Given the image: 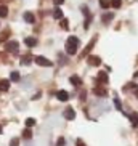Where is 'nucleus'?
<instances>
[{
	"instance_id": "f257e3e1",
	"label": "nucleus",
	"mask_w": 138,
	"mask_h": 146,
	"mask_svg": "<svg viewBox=\"0 0 138 146\" xmlns=\"http://www.w3.org/2000/svg\"><path fill=\"white\" fill-rule=\"evenodd\" d=\"M77 48H79V39L76 35L69 37L68 42H66V53L68 55H76L77 53Z\"/></svg>"
},
{
	"instance_id": "f03ea898",
	"label": "nucleus",
	"mask_w": 138,
	"mask_h": 146,
	"mask_svg": "<svg viewBox=\"0 0 138 146\" xmlns=\"http://www.w3.org/2000/svg\"><path fill=\"white\" fill-rule=\"evenodd\" d=\"M18 48H19V43L16 40H10V42L5 43V50L10 53H18Z\"/></svg>"
},
{
	"instance_id": "7ed1b4c3",
	"label": "nucleus",
	"mask_w": 138,
	"mask_h": 146,
	"mask_svg": "<svg viewBox=\"0 0 138 146\" xmlns=\"http://www.w3.org/2000/svg\"><path fill=\"white\" fill-rule=\"evenodd\" d=\"M35 63L39 66H43V68H52L53 63L50 60H47L45 56H35Z\"/></svg>"
},
{
	"instance_id": "20e7f679",
	"label": "nucleus",
	"mask_w": 138,
	"mask_h": 146,
	"mask_svg": "<svg viewBox=\"0 0 138 146\" xmlns=\"http://www.w3.org/2000/svg\"><path fill=\"white\" fill-rule=\"evenodd\" d=\"M87 61H88V64L90 66H100L101 64V60H100L98 56H95V55H90L88 58H87Z\"/></svg>"
},
{
	"instance_id": "39448f33",
	"label": "nucleus",
	"mask_w": 138,
	"mask_h": 146,
	"mask_svg": "<svg viewBox=\"0 0 138 146\" xmlns=\"http://www.w3.org/2000/svg\"><path fill=\"white\" fill-rule=\"evenodd\" d=\"M64 117L68 120H74V119H76V112H74L72 108H66V109H64Z\"/></svg>"
},
{
	"instance_id": "423d86ee",
	"label": "nucleus",
	"mask_w": 138,
	"mask_h": 146,
	"mask_svg": "<svg viewBox=\"0 0 138 146\" xmlns=\"http://www.w3.org/2000/svg\"><path fill=\"white\" fill-rule=\"evenodd\" d=\"M56 98L60 100V101H68L69 98V93L64 90H60V92H56Z\"/></svg>"
},
{
	"instance_id": "0eeeda50",
	"label": "nucleus",
	"mask_w": 138,
	"mask_h": 146,
	"mask_svg": "<svg viewBox=\"0 0 138 146\" xmlns=\"http://www.w3.org/2000/svg\"><path fill=\"white\" fill-rule=\"evenodd\" d=\"M8 88H10V80L2 79L0 80V92H8Z\"/></svg>"
},
{
	"instance_id": "6e6552de",
	"label": "nucleus",
	"mask_w": 138,
	"mask_h": 146,
	"mask_svg": "<svg viewBox=\"0 0 138 146\" xmlns=\"http://www.w3.org/2000/svg\"><path fill=\"white\" fill-rule=\"evenodd\" d=\"M98 84H108V74L104 72V71H101V72L98 74Z\"/></svg>"
},
{
	"instance_id": "1a4fd4ad",
	"label": "nucleus",
	"mask_w": 138,
	"mask_h": 146,
	"mask_svg": "<svg viewBox=\"0 0 138 146\" xmlns=\"http://www.w3.org/2000/svg\"><path fill=\"white\" fill-rule=\"evenodd\" d=\"M69 82H71V84H72V85H76V87L82 85V79L79 77V76H72V77L69 79Z\"/></svg>"
},
{
	"instance_id": "9d476101",
	"label": "nucleus",
	"mask_w": 138,
	"mask_h": 146,
	"mask_svg": "<svg viewBox=\"0 0 138 146\" xmlns=\"http://www.w3.org/2000/svg\"><path fill=\"white\" fill-rule=\"evenodd\" d=\"M24 21H26V23H29V24H32V23L35 21L34 15L31 13V11H26V13H24Z\"/></svg>"
},
{
	"instance_id": "9b49d317",
	"label": "nucleus",
	"mask_w": 138,
	"mask_h": 146,
	"mask_svg": "<svg viewBox=\"0 0 138 146\" xmlns=\"http://www.w3.org/2000/svg\"><path fill=\"white\" fill-rule=\"evenodd\" d=\"M24 43H26L27 47H35V45H37V39H35V37H27V39L24 40Z\"/></svg>"
},
{
	"instance_id": "f8f14e48",
	"label": "nucleus",
	"mask_w": 138,
	"mask_h": 146,
	"mask_svg": "<svg viewBox=\"0 0 138 146\" xmlns=\"http://www.w3.org/2000/svg\"><path fill=\"white\" fill-rule=\"evenodd\" d=\"M19 79H21V74L18 72V71H13V72L10 74V80H13V82H19Z\"/></svg>"
},
{
	"instance_id": "ddd939ff",
	"label": "nucleus",
	"mask_w": 138,
	"mask_h": 146,
	"mask_svg": "<svg viewBox=\"0 0 138 146\" xmlns=\"http://www.w3.org/2000/svg\"><path fill=\"white\" fill-rule=\"evenodd\" d=\"M31 61H32L31 55H24V56L21 58V64H23V66H27V64H31Z\"/></svg>"
},
{
	"instance_id": "4468645a",
	"label": "nucleus",
	"mask_w": 138,
	"mask_h": 146,
	"mask_svg": "<svg viewBox=\"0 0 138 146\" xmlns=\"http://www.w3.org/2000/svg\"><path fill=\"white\" fill-rule=\"evenodd\" d=\"M109 5L114 8H121L122 7V0H109Z\"/></svg>"
},
{
	"instance_id": "2eb2a0df",
	"label": "nucleus",
	"mask_w": 138,
	"mask_h": 146,
	"mask_svg": "<svg viewBox=\"0 0 138 146\" xmlns=\"http://www.w3.org/2000/svg\"><path fill=\"white\" fill-rule=\"evenodd\" d=\"M53 18H55V19H61V18H63V11H61L58 7H56L55 11H53Z\"/></svg>"
},
{
	"instance_id": "dca6fc26",
	"label": "nucleus",
	"mask_w": 138,
	"mask_h": 146,
	"mask_svg": "<svg viewBox=\"0 0 138 146\" xmlns=\"http://www.w3.org/2000/svg\"><path fill=\"white\" fill-rule=\"evenodd\" d=\"M93 45H95V39H92V42L88 43V45H87V48L84 50V53H82V55H84V56H87V55H88V52L92 50V47H93Z\"/></svg>"
},
{
	"instance_id": "f3484780",
	"label": "nucleus",
	"mask_w": 138,
	"mask_h": 146,
	"mask_svg": "<svg viewBox=\"0 0 138 146\" xmlns=\"http://www.w3.org/2000/svg\"><path fill=\"white\" fill-rule=\"evenodd\" d=\"M130 120H132L133 127H138V112H133V114L130 116Z\"/></svg>"
},
{
	"instance_id": "a211bd4d",
	"label": "nucleus",
	"mask_w": 138,
	"mask_h": 146,
	"mask_svg": "<svg viewBox=\"0 0 138 146\" xmlns=\"http://www.w3.org/2000/svg\"><path fill=\"white\" fill-rule=\"evenodd\" d=\"M112 18H114V15H112V13H104L103 15V23H111Z\"/></svg>"
},
{
	"instance_id": "6ab92c4d",
	"label": "nucleus",
	"mask_w": 138,
	"mask_h": 146,
	"mask_svg": "<svg viewBox=\"0 0 138 146\" xmlns=\"http://www.w3.org/2000/svg\"><path fill=\"white\" fill-rule=\"evenodd\" d=\"M7 15H8V8L5 5H0V18H5Z\"/></svg>"
},
{
	"instance_id": "aec40b11",
	"label": "nucleus",
	"mask_w": 138,
	"mask_h": 146,
	"mask_svg": "<svg viewBox=\"0 0 138 146\" xmlns=\"http://www.w3.org/2000/svg\"><path fill=\"white\" fill-rule=\"evenodd\" d=\"M23 138H24V140H31V138H32V132H31L29 129L24 130V132H23Z\"/></svg>"
},
{
	"instance_id": "412c9836",
	"label": "nucleus",
	"mask_w": 138,
	"mask_h": 146,
	"mask_svg": "<svg viewBox=\"0 0 138 146\" xmlns=\"http://www.w3.org/2000/svg\"><path fill=\"white\" fill-rule=\"evenodd\" d=\"M100 7H101V8H109V7H111V5H109V0H100Z\"/></svg>"
},
{
	"instance_id": "4be33fe9",
	"label": "nucleus",
	"mask_w": 138,
	"mask_h": 146,
	"mask_svg": "<svg viewBox=\"0 0 138 146\" xmlns=\"http://www.w3.org/2000/svg\"><path fill=\"white\" fill-rule=\"evenodd\" d=\"M95 93L100 95V96H106V90L104 88H95Z\"/></svg>"
},
{
	"instance_id": "5701e85b",
	"label": "nucleus",
	"mask_w": 138,
	"mask_h": 146,
	"mask_svg": "<svg viewBox=\"0 0 138 146\" xmlns=\"http://www.w3.org/2000/svg\"><path fill=\"white\" fill-rule=\"evenodd\" d=\"M26 125H27V127H34V125H35V119H32V117L26 119Z\"/></svg>"
},
{
	"instance_id": "b1692460",
	"label": "nucleus",
	"mask_w": 138,
	"mask_h": 146,
	"mask_svg": "<svg viewBox=\"0 0 138 146\" xmlns=\"http://www.w3.org/2000/svg\"><path fill=\"white\" fill-rule=\"evenodd\" d=\"M68 26H69L68 19H64V18H61V27H63V29H68Z\"/></svg>"
},
{
	"instance_id": "393cba45",
	"label": "nucleus",
	"mask_w": 138,
	"mask_h": 146,
	"mask_svg": "<svg viewBox=\"0 0 138 146\" xmlns=\"http://www.w3.org/2000/svg\"><path fill=\"white\" fill-rule=\"evenodd\" d=\"M114 104H116V108L119 111H122V104H121V101H119V98H114Z\"/></svg>"
},
{
	"instance_id": "a878e982",
	"label": "nucleus",
	"mask_w": 138,
	"mask_h": 146,
	"mask_svg": "<svg viewBox=\"0 0 138 146\" xmlns=\"http://www.w3.org/2000/svg\"><path fill=\"white\" fill-rule=\"evenodd\" d=\"M8 35H10V32H3V34H0V42H3V40L8 37Z\"/></svg>"
},
{
	"instance_id": "bb28decb",
	"label": "nucleus",
	"mask_w": 138,
	"mask_h": 146,
	"mask_svg": "<svg viewBox=\"0 0 138 146\" xmlns=\"http://www.w3.org/2000/svg\"><path fill=\"white\" fill-rule=\"evenodd\" d=\"M64 145H66V141H64V138L61 137L60 140H58V145H56V146H64Z\"/></svg>"
},
{
	"instance_id": "cd10ccee",
	"label": "nucleus",
	"mask_w": 138,
	"mask_h": 146,
	"mask_svg": "<svg viewBox=\"0 0 138 146\" xmlns=\"http://www.w3.org/2000/svg\"><path fill=\"white\" fill-rule=\"evenodd\" d=\"M53 3H55L56 7H60V5H63V3H64V0H53Z\"/></svg>"
},
{
	"instance_id": "c85d7f7f",
	"label": "nucleus",
	"mask_w": 138,
	"mask_h": 146,
	"mask_svg": "<svg viewBox=\"0 0 138 146\" xmlns=\"http://www.w3.org/2000/svg\"><path fill=\"white\" fill-rule=\"evenodd\" d=\"M60 61H61V64H64V63H66V58H64L63 55H60Z\"/></svg>"
},
{
	"instance_id": "c756f323",
	"label": "nucleus",
	"mask_w": 138,
	"mask_h": 146,
	"mask_svg": "<svg viewBox=\"0 0 138 146\" xmlns=\"http://www.w3.org/2000/svg\"><path fill=\"white\" fill-rule=\"evenodd\" d=\"M77 146H85V143H84L82 140H80V138H79V140H77Z\"/></svg>"
},
{
	"instance_id": "7c9ffc66",
	"label": "nucleus",
	"mask_w": 138,
	"mask_h": 146,
	"mask_svg": "<svg viewBox=\"0 0 138 146\" xmlns=\"http://www.w3.org/2000/svg\"><path fill=\"white\" fill-rule=\"evenodd\" d=\"M16 143H18V140H16V138H13V140H11V145H10V146H16Z\"/></svg>"
},
{
	"instance_id": "2f4dec72",
	"label": "nucleus",
	"mask_w": 138,
	"mask_h": 146,
	"mask_svg": "<svg viewBox=\"0 0 138 146\" xmlns=\"http://www.w3.org/2000/svg\"><path fill=\"white\" fill-rule=\"evenodd\" d=\"M0 135H2V127H0Z\"/></svg>"
}]
</instances>
